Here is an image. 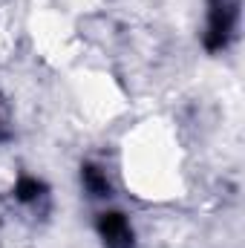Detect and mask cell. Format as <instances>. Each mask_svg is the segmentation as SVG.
Here are the masks:
<instances>
[{"instance_id": "obj_3", "label": "cell", "mask_w": 245, "mask_h": 248, "mask_svg": "<svg viewBox=\"0 0 245 248\" xmlns=\"http://www.w3.org/2000/svg\"><path fill=\"white\" fill-rule=\"evenodd\" d=\"M84 182H87V187L92 190V196H107V193H110L107 176H104L98 168H92V165H87V168H84Z\"/></svg>"}, {"instance_id": "obj_5", "label": "cell", "mask_w": 245, "mask_h": 248, "mask_svg": "<svg viewBox=\"0 0 245 248\" xmlns=\"http://www.w3.org/2000/svg\"><path fill=\"white\" fill-rule=\"evenodd\" d=\"M9 136V119H6V110L0 107V139H6Z\"/></svg>"}, {"instance_id": "obj_1", "label": "cell", "mask_w": 245, "mask_h": 248, "mask_svg": "<svg viewBox=\"0 0 245 248\" xmlns=\"http://www.w3.org/2000/svg\"><path fill=\"white\" fill-rule=\"evenodd\" d=\"M208 49H225L231 35H234V26H237V17H240V0H208Z\"/></svg>"}, {"instance_id": "obj_2", "label": "cell", "mask_w": 245, "mask_h": 248, "mask_svg": "<svg viewBox=\"0 0 245 248\" xmlns=\"http://www.w3.org/2000/svg\"><path fill=\"white\" fill-rule=\"evenodd\" d=\"M98 231H101L104 246L107 248H133V228H130V222L124 219L119 211L101 214V219H98Z\"/></svg>"}, {"instance_id": "obj_4", "label": "cell", "mask_w": 245, "mask_h": 248, "mask_svg": "<svg viewBox=\"0 0 245 248\" xmlns=\"http://www.w3.org/2000/svg\"><path fill=\"white\" fill-rule=\"evenodd\" d=\"M41 190H44L41 182H35V179H20V182H17V199L29 202V199H35Z\"/></svg>"}]
</instances>
